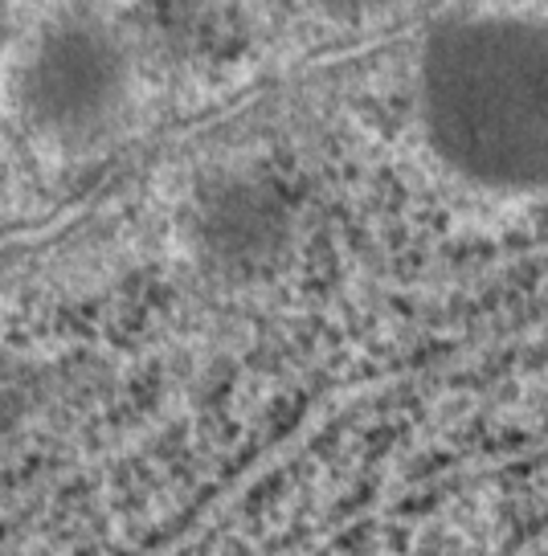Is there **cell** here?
Here are the masks:
<instances>
[{
  "label": "cell",
  "instance_id": "obj_2",
  "mask_svg": "<svg viewBox=\"0 0 548 556\" xmlns=\"http://www.w3.org/2000/svg\"><path fill=\"white\" fill-rule=\"evenodd\" d=\"M132 94L127 53L95 17L53 21L21 70V106L37 139L86 152L120 127Z\"/></svg>",
  "mask_w": 548,
  "mask_h": 556
},
{
  "label": "cell",
  "instance_id": "obj_1",
  "mask_svg": "<svg viewBox=\"0 0 548 556\" xmlns=\"http://www.w3.org/2000/svg\"><path fill=\"white\" fill-rule=\"evenodd\" d=\"M422 127L450 173L496 192L548 189V21L446 13L418 62Z\"/></svg>",
  "mask_w": 548,
  "mask_h": 556
}]
</instances>
